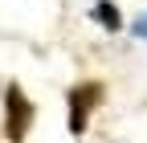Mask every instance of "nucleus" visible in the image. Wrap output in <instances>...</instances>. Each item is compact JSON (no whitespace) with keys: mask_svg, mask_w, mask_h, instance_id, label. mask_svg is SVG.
I'll list each match as a JSON object with an SVG mask.
<instances>
[{"mask_svg":"<svg viewBox=\"0 0 147 143\" xmlns=\"http://www.w3.org/2000/svg\"><path fill=\"white\" fill-rule=\"evenodd\" d=\"M29 123H33V102L25 98L21 86L12 82L8 90H4V135H8L12 143H21L25 131H29Z\"/></svg>","mask_w":147,"mask_h":143,"instance_id":"f257e3e1","label":"nucleus"},{"mask_svg":"<svg viewBox=\"0 0 147 143\" xmlns=\"http://www.w3.org/2000/svg\"><path fill=\"white\" fill-rule=\"evenodd\" d=\"M98 102H102V86L98 82H82V86L69 90V131L74 135L86 131V119H90V111H94Z\"/></svg>","mask_w":147,"mask_h":143,"instance_id":"f03ea898","label":"nucleus"},{"mask_svg":"<svg viewBox=\"0 0 147 143\" xmlns=\"http://www.w3.org/2000/svg\"><path fill=\"white\" fill-rule=\"evenodd\" d=\"M94 21H98L102 29H110V33L123 29V16H119V8L110 4V0H98V4H94Z\"/></svg>","mask_w":147,"mask_h":143,"instance_id":"7ed1b4c3","label":"nucleus"},{"mask_svg":"<svg viewBox=\"0 0 147 143\" xmlns=\"http://www.w3.org/2000/svg\"><path fill=\"white\" fill-rule=\"evenodd\" d=\"M135 37H143V41H147V12L139 16V21H135Z\"/></svg>","mask_w":147,"mask_h":143,"instance_id":"20e7f679","label":"nucleus"}]
</instances>
